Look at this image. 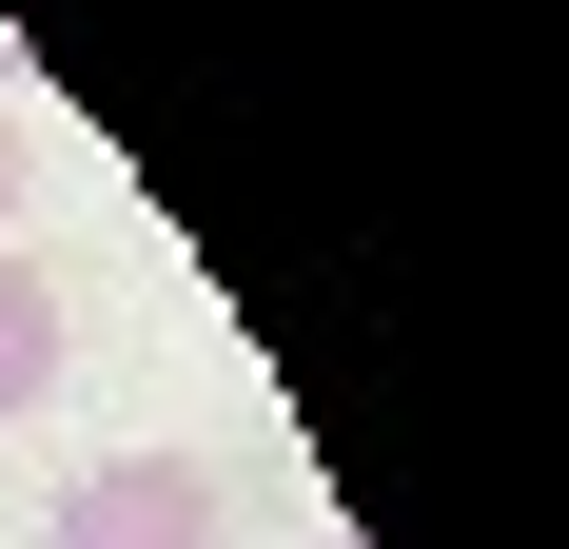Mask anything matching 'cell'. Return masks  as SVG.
Segmentation results:
<instances>
[{"instance_id": "obj_1", "label": "cell", "mask_w": 569, "mask_h": 549, "mask_svg": "<svg viewBox=\"0 0 569 549\" xmlns=\"http://www.w3.org/2000/svg\"><path fill=\"white\" fill-rule=\"evenodd\" d=\"M40 549H217V471H197V451H99Z\"/></svg>"}, {"instance_id": "obj_2", "label": "cell", "mask_w": 569, "mask_h": 549, "mask_svg": "<svg viewBox=\"0 0 569 549\" xmlns=\"http://www.w3.org/2000/svg\"><path fill=\"white\" fill-rule=\"evenodd\" d=\"M59 353H79V315H59V274L0 236V432H20V412L59 392Z\"/></svg>"}, {"instance_id": "obj_3", "label": "cell", "mask_w": 569, "mask_h": 549, "mask_svg": "<svg viewBox=\"0 0 569 549\" xmlns=\"http://www.w3.org/2000/svg\"><path fill=\"white\" fill-rule=\"evenodd\" d=\"M0 217H20V118H0Z\"/></svg>"}, {"instance_id": "obj_4", "label": "cell", "mask_w": 569, "mask_h": 549, "mask_svg": "<svg viewBox=\"0 0 569 549\" xmlns=\"http://www.w3.org/2000/svg\"><path fill=\"white\" fill-rule=\"evenodd\" d=\"M0 59H20V40H0Z\"/></svg>"}]
</instances>
